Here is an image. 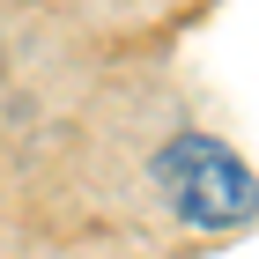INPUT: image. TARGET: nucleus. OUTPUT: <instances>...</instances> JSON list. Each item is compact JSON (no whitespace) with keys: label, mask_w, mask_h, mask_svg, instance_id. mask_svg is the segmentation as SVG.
<instances>
[{"label":"nucleus","mask_w":259,"mask_h":259,"mask_svg":"<svg viewBox=\"0 0 259 259\" xmlns=\"http://www.w3.org/2000/svg\"><path fill=\"white\" fill-rule=\"evenodd\" d=\"M156 185H163V200H170V215H178L185 230H237L259 207L252 170H244L222 141H207V134L163 141L156 148Z\"/></svg>","instance_id":"f257e3e1"}]
</instances>
